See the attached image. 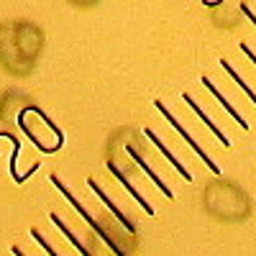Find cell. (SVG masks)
Returning <instances> with one entry per match:
<instances>
[{
	"label": "cell",
	"mask_w": 256,
	"mask_h": 256,
	"mask_svg": "<svg viewBox=\"0 0 256 256\" xmlns=\"http://www.w3.org/2000/svg\"><path fill=\"white\" fill-rule=\"evenodd\" d=\"M67 3L72 8H77V10H92V8H98L102 3V0H67Z\"/></svg>",
	"instance_id": "9a60e30c"
},
{
	"label": "cell",
	"mask_w": 256,
	"mask_h": 256,
	"mask_svg": "<svg viewBox=\"0 0 256 256\" xmlns=\"http://www.w3.org/2000/svg\"><path fill=\"white\" fill-rule=\"evenodd\" d=\"M10 254H13V256H28V254H26L24 248H20L18 244H13V246H10Z\"/></svg>",
	"instance_id": "e0dca14e"
},
{
	"label": "cell",
	"mask_w": 256,
	"mask_h": 256,
	"mask_svg": "<svg viewBox=\"0 0 256 256\" xmlns=\"http://www.w3.org/2000/svg\"><path fill=\"white\" fill-rule=\"evenodd\" d=\"M241 52H244V54H246V56H248V59H251V62H254V64H256V54H254V52H251V46H248V44H246V41H244V44H241Z\"/></svg>",
	"instance_id": "2e32d148"
},
{
	"label": "cell",
	"mask_w": 256,
	"mask_h": 256,
	"mask_svg": "<svg viewBox=\"0 0 256 256\" xmlns=\"http://www.w3.org/2000/svg\"><path fill=\"white\" fill-rule=\"evenodd\" d=\"M144 134H146V138L152 141V144H154V146L159 148V152H162V156H164V159H166V162H169V164H172V166L177 169V172H180V177H182L184 182H192V174H190V169H187V166H184V164H182V162H180V159H177V156L172 154V152H169V148H166V144H164V141H162V138L156 136V131H152V128H146Z\"/></svg>",
	"instance_id": "8fae6325"
},
{
	"label": "cell",
	"mask_w": 256,
	"mask_h": 256,
	"mask_svg": "<svg viewBox=\"0 0 256 256\" xmlns=\"http://www.w3.org/2000/svg\"><path fill=\"white\" fill-rule=\"evenodd\" d=\"M46 34L28 18H13L0 24V67L10 77H31L44 54Z\"/></svg>",
	"instance_id": "6da1fadb"
},
{
	"label": "cell",
	"mask_w": 256,
	"mask_h": 256,
	"mask_svg": "<svg viewBox=\"0 0 256 256\" xmlns=\"http://www.w3.org/2000/svg\"><path fill=\"white\" fill-rule=\"evenodd\" d=\"M200 82H202V84H205V88L210 90V95H212V98H216V100H218V102L223 105V108H226V110L230 113V118H233V120H236V123H238V126L244 128V131H248V128H251V126H248V120H246V118H244V116H241V113H238L236 108H233V102H230V100H226V95H223V92H220V90L216 88V84H212V82H210V77H208V74H202V77H200Z\"/></svg>",
	"instance_id": "7c38bea8"
},
{
	"label": "cell",
	"mask_w": 256,
	"mask_h": 256,
	"mask_svg": "<svg viewBox=\"0 0 256 256\" xmlns=\"http://www.w3.org/2000/svg\"><path fill=\"white\" fill-rule=\"evenodd\" d=\"M49 180H52V184L62 192V195H64V200H67V202L80 212V218L90 226V230L95 233V236H98L105 246H108V251H110L113 256H134V254H136V246H138L136 233L128 230L108 208L100 210V212H92V210H88V205H84L67 184L59 180V174H49Z\"/></svg>",
	"instance_id": "7a4b0ae2"
},
{
	"label": "cell",
	"mask_w": 256,
	"mask_h": 256,
	"mask_svg": "<svg viewBox=\"0 0 256 256\" xmlns=\"http://www.w3.org/2000/svg\"><path fill=\"white\" fill-rule=\"evenodd\" d=\"M202 208L218 223H246L254 216V200L238 182L216 177L202 190Z\"/></svg>",
	"instance_id": "3957f363"
},
{
	"label": "cell",
	"mask_w": 256,
	"mask_h": 256,
	"mask_svg": "<svg viewBox=\"0 0 256 256\" xmlns=\"http://www.w3.org/2000/svg\"><path fill=\"white\" fill-rule=\"evenodd\" d=\"M16 126L20 128V134H24L41 154H56L64 146V131L38 108L36 100L18 110Z\"/></svg>",
	"instance_id": "277c9868"
},
{
	"label": "cell",
	"mask_w": 256,
	"mask_h": 256,
	"mask_svg": "<svg viewBox=\"0 0 256 256\" xmlns=\"http://www.w3.org/2000/svg\"><path fill=\"white\" fill-rule=\"evenodd\" d=\"M49 218H52V223L64 233V236H67V241L82 254V256H100V251H98V236H95V233H88V236H80V233L77 230H72V226L67 223V220H64L62 216H59V212H49Z\"/></svg>",
	"instance_id": "52a82bcc"
},
{
	"label": "cell",
	"mask_w": 256,
	"mask_h": 256,
	"mask_svg": "<svg viewBox=\"0 0 256 256\" xmlns=\"http://www.w3.org/2000/svg\"><path fill=\"white\" fill-rule=\"evenodd\" d=\"M118 134H120V138H123V146L128 148V154H131L134 162L138 164V169H144V174H148V180H152V182L164 192V198L174 200L172 187L164 182V177L154 169V164L148 162V138H146V134H138L136 128H131V126H120Z\"/></svg>",
	"instance_id": "5b68a950"
},
{
	"label": "cell",
	"mask_w": 256,
	"mask_h": 256,
	"mask_svg": "<svg viewBox=\"0 0 256 256\" xmlns=\"http://www.w3.org/2000/svg\"><path fill=\"white\" fill-rule=\"evenodd\" d=\"M28 102H34L31 95L20 92L16 88L6 90L3 95H0V123H3L6 128H10L16 123V118H18V110L24 108V105H28Z\"/></svg>",
	"instance_id": "ba28073f"
},
{
	"label": "cell",
	"mask_w": 256,
	"mask_h": 256,
	"mask_svg": "<svg viewBox=\"0 0 256 256\" xmlns=\"http://www.w3.org/2000/svg\"><path fill=\"white\" fill-rule=\"evenodd\" d=\"M88 187H90V190L95 192V195H98V200L102 202V208H108V210L113 212V216H116V218H118V220H120V223H123L128 230H134V233H136V223L131 220V216H126V212H123V210H120V208H118V205H116L110 198H108V192H105V190L98 184V180H95V177H88Z\"/></svg>",
	"instance_id": "9c48e42d"
},
{
	"label": "cell",
	"mask_w": 256,
	"mask_h": 256,
	"mask_svg": "<svg viewBox=\"0 0 256 256\" xmlns=\"http://www.w3.org/2000/svg\"><path fill=\"white\" fill-rule=\"evenodd\" d=\"M220 67H223V70H226V72L230 74V80H236V84H238V88L244 90V95H246V98H248V100H251V102L256 105V92H254V90L248 88V82H246V80H244V77H241V74H238L236 70L230 67V62H228V59H220Z\"/></svg>",
	"instance_id": "4fadbf2b"
},
{
	"label": "cell",
	"mask_w": 256,
	"mask_h": 256,
	"mask_svg": "<svg viewBox=\"0 0 256 256\" xmlns=\"http://www.w3.org/2000/svg\"><path fill=\"white\" fill-rule=\"evenodd\" d=\"M182 100H184V102L190 105V110L195 113V116H198V118H200V120H202V123H205V126L210 128V134L216 136V138H218V141H220V144H223L226 148H230V138H228V136H226V134L220 131V128H218L216 123H212V118H210V116H208V113H205V110L200 108V102H198L195 98H192L190 92H182Z\"/></svg>",
	"instance_id": "30bf717a"
},
{
	"label": "cell",
	"mask_w": 256,
	"mask_h": 256,
	"mask_svg": "<svg viewBox=\"0 0 256 256\" xmlns=\"http://www.w3.org/2000/svg\"><path fill=\"white\" fill-rule=\"evenodd\" d=\"M31 238H34V241H36L41 248L46 251V256H59V251H56V248H54V246H52L46 238H44V233H41L38 228H31Z\"/></svg>",
	"instance_id": "5bb4252c"
},
{
	"label": "cell",
	"mask_w": 256,
	"mask_h": 256,
	"mask_svg": "<svg viewBox=\"0 0 256 256\" xmlns=\"http://www.w3.org/2000/svg\"><path fill=\"white\" fill-rule=\"evenodd\" d=\"M154 105H156V110H159V113L166 118V123L172 126L177 134H180V138H182L184 144H190V146H192V152H195V154L202 159V164H205V166H210V172H212V174H220V166H218L216 162H212V156H210V154H205V148H202V146H200L195 138H192V134H190L187 128H184V126L177 120V116H174L172 110H169V108H166V105H164L162 100H154Z\"/></svg>",
	"instance_id": "8992f818"
}]
</instances>
